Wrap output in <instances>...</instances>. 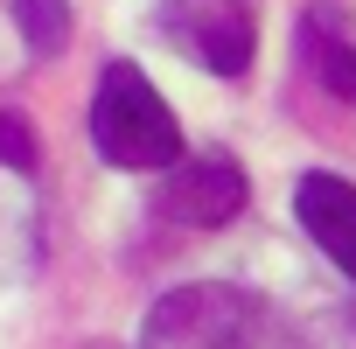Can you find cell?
<instances>
[{
	"label": "cell",
	"instance_id": "obj_4",
	"mask_svg": "<svg viewBox=\"0 0 356 349\" xmlns=\"http://www.w3.org/2000/svg\"><path fill=\"white\" fill-rule=\"evenodd\" d=\"M245 210V168L210 147V154H175L161 168V217L182 231H217Z\"/></svg>",
	"mask_w": 356,
	"mask_h": 349
},
{
	"label": "cell",
	"instance_id": "obj_2",
	"mask_svg": "<svg viewBox=\"0 0 356 349\" xmlns=\"http://www.w3.org/2000/svg\"><path fill=\"white\" fill-rule=\"evenodd\" d=\"M91 147L119 174H161L175 154H182V126H175L168 98L147 84V70L105 63V77L91 91Z\"/></svg>",
	"mask_w": 356,
	"mask_h": 349
},
{
	"label": "cell",
	"instance_id": "obj_8",
	"mask_svg": "<svg viewBox=\"0 0 356 349\" xmlns=\"http://www.w3.org/2000/svg\"><path fill=\"white\" fill-rule=\"evenodd\" d=\"M35 161H42V147H35L29 119H22V112H0V168H15V174H35Z\"/></svg>",
	"mask_w": 356,
	"mask_h": 349
},
{
	"label": "cell",
	"instance_id": "obj_7",
	"mask_svg": "<svg viewBox=\"0 0 356 349\" xmlns=\"http://www.w3.org/2000/svg\"><path fill=\"white\" fill-rule=\"evenodd\" d=\"M15 29H22V42L35 56H56L70 42V8L63 0H15Z\"/></svg>",
	"mask_w": 356,
	"mask_h": 349
},
{
	"label": "cell",
	"instance_id": "obj_3",
	"mask_svg": "<svg viewBox=\"0 0 356 349\" xmlns=\"http://www.w3.org/2000/svg\"><path fill=\"white\" fill-rule=\"evenodd\" d=\"M161 35L210 77H245V63L259 56V8L252 0H161Z\"/></svg>",
	"mask_w": 356,
	"mask_h": 349
},
{
	"label": "cell",
	"instance_id": "obj_5",
	"mask_svg": "<svg viewBox=\"0 0 356 349\" xmlns=\"http://www.w3.org/2000/svg\"><path fill=\"white\" fill-rule=\"evenodd\" d=\"M293 217H300V231L356 279V182H342V174H300L293 182Z\"/></svg>",
	"mask_w": 356,
	"mask_h": 349
},
{
	"label": "cell",
	"instance_id": "obj_6",
	"mask_svg": "<svg viewBox=\"0 0 356 349\" xmlns=\"http://www.w3.org/2000/svg\"><path fill=\"white\" fill-rule=\"evenodd\" d=\"M293 35H300V63L314 70V84L356 105V15L342 0H314V8H300Z\"/></svg>",
	"mask_w": 356,
	"mask_h": 349
},
{
	"label": "cell",
	"instance_id": "obj_1",
	"mask_svg": "<svg viewBox=\"0 0 356 349\" xmlns=\"http://www.w3.org/2000/svg\"><path fill=\"white\" fill-rule=\"evenodd\" d=\"M140 349H314V342L266 293L196 279V286H175V293H161L147 307Z\"/></svg>",
	"mask_w": 356,
	"mask_h": 349
}]
</instances>
